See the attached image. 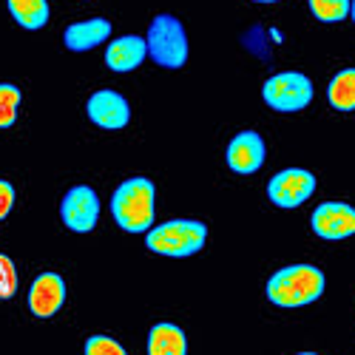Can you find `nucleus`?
<instances>
[{"label": "nucleus", "instance_id": "5701e85b", "mask_svg": "<svg viewBox=\"0 0 355 355\" xmlns=\"http://www.w3.org/2000/svg\"><path fill=\"white\" fill-rule=\"evenodd\" d=\"M256 3H279V0H256Z\"/></svg>", "mask_w": 355, "mask_h": 355}, {"label": "nucleus", "instance_id": "2eb2a0df", "mask_svg": "<svg viewBox=\"0 0 355 355\" xmlns=\"http://www.w3.org/2000/svg\"><path fill=\"white\" fill-rule=\"evenodd\" d=\"M327 100L336 111H355V69H344L330 80Z\"/></svg>", "mask_w": 355, "mask_h": 355}, {"label": "nucleus", "instance_id": "20e7f679", "mask_svg": "<svg viewBox=\"0 0 355 355\" xmlns=\"http://www.w3.org/2000/svg\"><path fill=\"white\" fill-rule=\"evenodd\" d=\"M148 54L162 69H182L188 60V37L182 23L173 15H157L151 28H148Z\"/></svg>", "mask_w": 355, "mask_h": 355}, {"label": "nucleus", "instance_id": "423d86ee", "mask_svg": "<svg viewBox=\"0 0 355 355\" xmlns=\"http://www.w3.org/2000/svg\"><path fill=\"white\" fill-rule=\"evenodd\" d=\"M313 191H315V176L304 168L279 171L268 185V196L279 208H299L313 196Z\"/></svg>", "mask_w": 355, "mask_h": 355}, {"label": "nucleus", "instance_id": "aec40b11", "mask_svg": "<svg viewBox=\"0 0 355 355\" xmlns=\"http://www.w3.org/2000/svg\"><path fill=\"white\" fill-rule=\"evenodd\" d=\"M85 355H128V352L108 336H92L85 341Z\"/></svg>", "mask_w": 355, "mask_h": 355}, {"label": "nucleus", "instance_id": "9d476101", "mask_svg": "<svg viewBox=\"0 0 355 355\" xmlns=\"http://www.w3.org/2000/svg\"><path fill=\"white\" fill-rule=\"evenodd\" d=\"M88 120H92L94 125L100 128H123L128 123V103L123 94H116V92H97L88 97Z\"/></svg>", "mask_w": 355, "mask_h": 355}, {"label": "nucleus", "instance_id": "4468645a", "mask_svg": "<svg viewBox=\"0 0 355 355\" xmlns=\"http://www.w3.org/2000/svg\"><path fill=\"white\" fill-rule=\"evenodd\" d=\"M188 338L176 324H157L148 333V355H185Z\"/></svg>", "mask_w": 355, "mask_h": 355}, {"label": "nucleus", "instance_id": "dca6fc26", "mask_svg": "<svg viewBox=\"0 0 355 355\" xmlns=\"http://www.w3.org/2000/svg\"><path fill=\"white\" fill-rule=\"evenodd\" d=\"M9 12L23 28H43L49 23V3L46 0H9Z\"/></svg>", "mask_w": 355, "mask_h": 355}, {"label": "nucleus", "instance_id": "f3484780", "mask_svg": "<svg viewBox=\"0 0 355 355\" xmlns=\"http://www.w3.org/2000/svg\"><path fill=\"white\" fill-rule=\"evenodd\" d=\"M17 108H20V88L12 83H0V128L15 125Z\"/></svg>", "mask_w": 355, "mask_h": 355}, {"label": "nucleus", "instance_id": "6ab92c4d", "mask_svg": "<svg viewBox=\"0 0 355 355\" xmlns=\"http://www.w3.org/2000/svg\"><path fill=\"white\" fill-rule=\"evenodd\" d=\"M17 293V270L9 256L0 253V299H12Z\"/></svg>", "mask_w": 355, "mask_h": 355}, {"label": "nucleus", "instance_id": "0eeeda50", "mask_svg": "<svg viewBox=\"0 0 355 355\" xmlns=\"http://www.w3.org/2000/svg\"><path fill=\"white\" fill-rule=\"evenodd\" d=\"M60 216L66 222V227H71L74 233H88L94 230L97 216H100V199L92 188L77 185L63 196L60 205Z\"/></svg>", "mask_w": 355, "mask_h": 355}, {"label": "nucleus", "instance_id": "f8f14e48", "mask_svg": "<svg viewBox=\"0 0 355 355\" xmlns=\"http://www.w3.org/2000/svg\"><path fill=\"white\" fill-rule=\"evenodd\" d=\"M148 54V43L137 35H125V37H116L108 51H105V63L111 71H134Z\"/></svg>", "mask_w": 355, "mask_h": 355}, {"label": "nucleus", "instance_id": "4be33fe9", "mask_svg": "<svg viewBox=\"0 0 355 355\" xmlns=\"http://www.w3.org/2000/svg\"><path fill=\"white\" fill-rule=\"evenodd\" d=\"M349 15H352V20H355V0H352V3H349Z\"/></svg>", "mask_w": 355, "mask_h": 355}, {"label": "nucleus", "instance_id": "6e6552de", "mask_svg": "<svg viewBox=\"0 0 355 355\" xmlns=\"http://www.w3.org/2000/svg\"><path fill=\"white\" fill-rule=\"evenodd\" d=\"M313 230L321 239H347L355 233V208L344 202H324L313 214Z\"/></svg>", "mask_w": 355, "mask_h": 355}, {"label": "nucleus", "instance_id": "f03ea898", "mask_svg": "<svg viewBox=\"0 0 355 355\" xmlns=\"http://www.w3.org/2000/svg\"><path fill=\"white\" fill-rule=\"evenodd\" d=\"M154 199L157 191L151 185V180H142V176H134V180H125L120 188L114 191L111 199V214L123 230L128 233H145L154 225Z\"/></svg>", "mask_w": 355, "mask_h": 355}, {"label": "nucleus", "instance_id": "1a4fd4ad", "mask_svg": "<svg viewBox=\"0 0 355 355\" xmlns=\"http://www.w3.org/2000/svg\"><path fill=\"white\" fill-rule=\"evenodd\" d=\"M66 302V282L57 273H43L28 290V307L37 318H51Z\"/></svg>", "mask_w": 355, "mask_h": 355}, {"label": "nucleus", "instance_id": "a211bd4d", "mask_svg": "<svg viewBox=\"0 0 355 355\" xmlns=\"http://www.w3.org/2000/svg\"><path fill=\"white\" fill-rule=\"evenodd\" d=\"M307 3L321 23H338L349 15V0H307Z\"/></svg>", "mask_w": 355, "mask_h": 355}, {"label": "nucleus", "instance_id": "9b49d317", "mask_svg": "<svg viewBox=\"0 0 355 355\" xmlns=\"http://www.w3.org/2000/svg\"><path fill=\"white\" fill-rule=\"evenodd\" d=\"M264 162V139L256 131L236 134L227 145V165L236 173H256Z\"/></svg>", "mask_w": 355, "mask_h": 355}, {"label": "nucleus", "instance_id": "f257e3e1", "mask_svg": "<svg viewBox=\"0 0 355 355\" xmlns=\"http://www.w3.org/2000/svg\"><path fill=\"white\" fill-rule=\"evenodd\" d=\"M324 293V273L313 264H290L270 276L268 299L276 307H304L321 299Z\"/></svg>", "mask_w": 355, "mask_h": 355}, {"label": "nucleus", "instance_id": "412c9836", "mask_svg": "<svg viewBox=\"0 0 355 355\" xmlns=\"http://www.w3.org/2000/svg\"><path fill=\"white\" fill-rule=\"evenodd\" d=\"M15 205V188L9 182H0V219H6Z\"/></svg>", "mask_w": 355, "mask_h": 355}, {"label": "nucleus", "instance_id": "b1692460", "mask_svg": "<svg viewBox=\"0 0 355 355\" xmlns=\"http://www.w3.org/2000/svg\"><path fill=\"white\" fill-rule=\"evenodd\" d=\"M299 355H315V352H299Z\"/></svg>", "mask_w": 355, "mask_h": 355}, {"label": "nucleus", "instance_id": "ddd939ff", "mask_svg": "<svg viewBox=\"0 0 355 355\" xmlns=\"http://www.w3.org/2000/svg\"><path fill=\"white\" fill-rule=\"evenodd\" d=\"M111 35V23L103 20V17H94V20H80V23H71L63 35V43L66 49L71 51H88L100 43H105Z\"/></svg>", "mask_w": 355, "mask_h": 355}, {"label": "nucleus", "instance_id": "39448f33", "mask_svg": "<svg viewBox=\"0 0 355 355\" xmlns=\"http://www.w3.org/2000/svg\"><path fill=\"white\" fill-rule=\"evenodd\" d=\"M261 97L273 111L293 114V111H302V108L310 105L313 83H310V77H304L299 71H284V74L270 77L261 85Z\"/></svg>", "mask_w": 355, "mask_h": 355}, {"label": "nucleus", "instance_id": "7ed1b4c3", "mask_svg": "<svg viewBox=\"0 0 355 355\" xmlns=\"http://www.w3.org/2000/svg\"><path fill=\"white\" fill-rule=\"evenodd\" d=\"M205 239H208V227H205L202 222L173 219V222H165V225H157V227L148 230L145 245L154 253L185 259V256L199 253L205 248Z\"/></svg>", "mask_w": 355, "mask_h": 355}]
</instances>
